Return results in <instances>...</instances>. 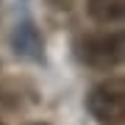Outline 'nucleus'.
I'll use <instances>...</instances> for the list:
<instances>
[{
  "instance_id": "nucleus-1",
  "label": "nucleus",
  "mask_w": 125,
  "mask_h": 125,
  "mask_svg": "<svg viewBox=\"0 0 125 125\" xmlns=\"http://www.w3.org/2000/svg\"><path fill=\"white\" fill-rule=\"evenodd\" d=\"M89 114L103 125H122L125 122V83L120 78L100 81L92 86L89 97H86Z\"/></svg>"
},
{
  "instance_id": "nucleus-2",
  "label": "nucleus",
  "mask_w": 125,
  "mask_h": 125,
  "mask_svg": "<svg viewBox=\"0 0 125 125\" xmlns=\"http://www.w3.org/2000/svg\"><path fill=\"white\" fill-rule=\"evenodd\" d=\"M81 56L83 61L94 70H114L122 64L125 56V36L120 31H106V33H92L81 42Z\"/></svg>"
},
{
  "instance_id": "nucleus-4",
  "label": "nucleus",
  "mask_w": 125,
  "mask_h": 125,
  "mask_svg": "<svg viewBox=\"0 0 125 125\" xmlns=\"http://www.w3.org/2000/svg\"><path fill=\"white\" fill-rule=\"evenodd\" d=\"M86 11L100 25H117L125 17V0H86Z\"/></svg>"
},
{
  "instance_id": "nucleus-3",
  "label": "nucleus",
  "mask_w": 125,
  "mask_h": 125,
  "mask_svg": "<svg viewBox=\"0 0 125 125\" xmlns=\"http://www.w3.org/2000/svg\"><path fill=\"white\" fill-rule=\"evenodd\" d=\"M11 45H14V50H17V56L33 58V61L42 58V39H39V33H36V28L31 22H20L17 28H14Z\"/></svg>"
},
{
  "instance_id": "nucleus-6",
  "label": "nucleus",
  "mask_w": 125,
  "mask_h": 125,
  "mask_svg": "<svg viewBox=\"0 0 125 125\" xmlns=\"http://www.w3.org/2000/svg\"><path fill=\"white\" fill-rule=\"evenodd\" d=\"M0 125H3V122H0Z\"/></svg>"
},
{
  "instance_id": "nucleus-5",
  "label": "nucleus",
  "mask_w": 125,
  "mask_h": 125,
  "mask_svg": "<svg viewBox=\"0 0 125 125\" xmlns=\"http://www.w3.org/2000/svg\"><path fill=\"white\" fill-rule=\"evenodd\" d=\"M31 125H42V122H31Z\"/></svg>"
}]
</instances>
